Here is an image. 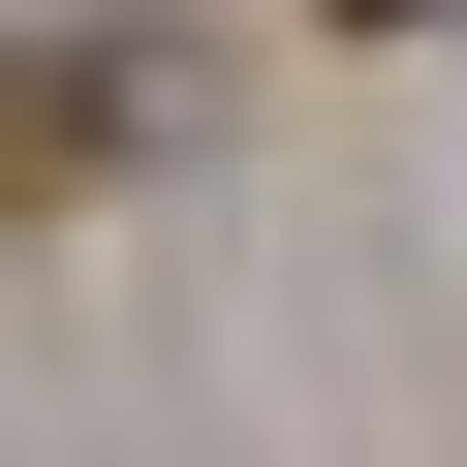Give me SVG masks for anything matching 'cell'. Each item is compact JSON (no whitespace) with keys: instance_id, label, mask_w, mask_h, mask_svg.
Segmentation results:
<instances>
[{"instance_id":"obj_1","label":"cell","mask_w":467,"mask_h":467,"mask_svg":"<svg viewBox=\"0 0 467 467\" xmlns=\"http://www.w3.org/2000/svg\"><path fill=\"white\" fill-rule=\"evenodd\" d=\"M125 125H156V63H125V32H63V63H32V187H94Z\"/></svg>"},{"instance_id":"obj_2","label":"cell","mask_w":467,"mask_h":467,"mask_svg":"<svg viewBox=\"0 0 467 467\" xmlns=\"http://www.w3.org/2000/svg\"><path fill=\"white\" fill-rule=\"evenodd\" d=\"M312 32H436V0H312Z\"/></svg>"}]
</instances>
